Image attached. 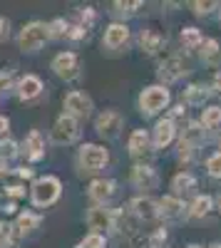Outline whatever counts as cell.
<instances>
[{
	"mask_svg": "<svg viewBox=\"0 0 221 248\" xmlns=\"http://www.w3.org/2000/svg\"><path fill=\"white\" fill-rule=\"evenodd\" d=\"M47 25L43 23H30L25 25L23 30H20V37H17V45L20 50H25V52H35L45 45V40H47Z\"/></svg>",
	"mask_w": 221,
	"mask_h": 248,
	"instance_id": "obj_1",
	"label": "cell"
},
{
	"mask_svg": "<svg viewBox=\"0 0 221 248\" xmlns=\"http://www.w3.org/2000/svg\"><path fill=\"white\" fill-rule=\"evenodd\" d=\"M167 105H169V92L162 85L147 87L142 94H139V107H142V112H147V114H157L159 109H164Z\"/></svg>",
	"mask_w": 221,
	"mask_h": 248,
	"instance_id": "obj_2",
	"label": "cell"
},
{
	"mask_svg": "<svg viewBox=\"0 0 221 248\" xmlns=\"http://www.w3.org/2000/svg\"><path fill=\"white\" fill-rule=\"evenodd\" d=\"M57 196H60V181L55 176H45V179L35 181V186H32V203L35 206H50Z\"/></svg>",
	"mask_w": 221,
	"mask_h": 248,
	"instance_id": "obj_3",
	"label": "cell"
},
{
	"mask_svg": "<svg viewBox=\"0 0 221 248\" xmlns=\"http://www.w3.org/2000/svg\"><path fill=\"white\" fill-rule=\"evenodd\" d=\"M107 149L102 147H97V144H85L82 149H79V164H82V169L85 171H97V169H102L105 164H107Z\"/></svg>",
	"mask_w": 221,
	"mask_h": 248,
	"instance_id": "obj_4",
	"label": "cell"
},
{
	"mask_svg": "<svg viewBox=\"0 0 221 248\" xmlns=\"http://www.w3.org/2000/svg\"><path fill=\"white\" fill-rule=\"evenodd\" d=\"M122 114L114 112V109H107L97 117V124H95V129L99 137H105V139H114L119 134V129H122Z\"/></svg>",
	"mask_w": 221,
	"mask_h": 248,
	"instance_id": "obj_5",
	"label": "cell"
},
{
	"mask_svg": "<svg viewBox=\"0 0 221 248\" xmlns=\"http://www.w3.org/2000/svg\"><path fill=\"white\" fill-rule=\"evenodd\" d=\"M77 119L63 114L57 122H55V127H52V141L55 144H70L77 139Z\"/></svg>",
	"mask_w": 221,
	"mask_h": 248,
	"instance_id": "obj_6",
	"label": "cell"
},
{
	"mask_svg": "<svg viewBox=\"0 0 221 248\" xmlns=\"http://www.w3.org/2000/svg\"><path fill=\"white\" fill-rule=\"evenodd\" d=\"M189 72V62L182 57V55H172L162 62V67H159V77L164 82H174L179 77H184Z\"/></svg>",
	"mask_w": 221,
	"mask_h": 248,
	"instance_id": "obj_7",
	"label": "cell"
},
{
	"mask_svg": "<svg viewBox=\"0 0 221 248\" xmlns=\"http://www.w3.org/2000/svg\"><path fill=\"white\" fill-rule=\"evenodd\" d=\"M65 109H67V117H72V119L75 117H87L92 112V102L82 92H70L65 97Z\"/></svg>",
	"mask_w": 221,
	"mask_h": 248,
	"instance_id": "obj_8",
	"label": "cell"
},
{
	"mask_svg": "<svg viewBox=\"0 0 221 248\" xmlns=\"http://www.w3.org/2000/svg\"><path fill=\"white\" fill-rule=\"evenodd\" d=\"M52 70L60 75V77H65V79H72L77 77L79 72V62L72 52H60L55 60H52Z\"/></svg>",
	"mask_w": 221,
	"mask_h": 248,
	"instance_id": "obj_9",
	"label": "cell"
},
{
	"mask_svg": "<svg viewBox=\"0 0 221 248\" xmlns=\"http://www.w3.org/2000/svg\"><path fill=\"white\" fill-rule=\"evenodd\" d=\"M87 226L92 231L114 229V216H112L110 209H105V206H95V209H90V214H87Z\"/></svg>",
	"mask_w": 221,
	"mask_h": 248,
	"instance_id": "obj_10",
	"label": "cell"
},
{
	"mask_svg": "<svg viewBox=\"0 0 221 248\" xmlns=\"http://www.w3.org/2000/svg\"><path fill=\"white\" fill-rule=\"evenodd\" d=\"M132 181H134V186L137 189H144V191H152V189H157V171L152 169V167H147V164H142V167H134V171H132Z\"/></svg>",
	"mask_w": 221,
	"mask_h": 248,
	"instance_id": "obj_11",
	"label": "cell"
},
{
	"mask_svg": "<svg viewBox=\"0 0 221 248\" xmlns=\"http://www.w3.org/2000/svg\"><path fill=\"white\" fill-rule=\"evenodd\" d=\"M129 206H132V214H134L137 218L152 221V218L159 216V206H157V201H152L149 196H139V199H134Z\"/></svg>",
	"mask_w": 221,
	"mask_h": 248,
	"instance_id": "obj_12",
	"label": "cell"
},
{
	"mask_svg": "<svg viewBox=\"0 0 221 248\" xmlns=\"http://www.w3.org/2000/svg\"><path fill=\"white\" fill-rule=\"evenodd\" d=\"M129 40V28L122 25V23H112L105 32V45L110 50H117V47H122L125 43Z\"/></svg>",
	"mask_w": 221,
	"mask_h": 248,
	"instance_id": "obj_13",
	"label": "cell"
},
{
	"mask_svg": "<svg viewBox=\"0 0 221 248\" xmlns=\"http://www.w3.org/2000/svg\"><path fill=\"white\" fill-rule=\"evenodd\" d=\"M112 194H114V181L97 179V181H92V186H90V199H95L97 203L110 201V199H112Z\"/></svg>",
	"mask_w": 221,
	"mask_h": 248,
	"instance_id": "obj_14",
	"label": "cell"
},
{
	"mask_svg": "<svg viewBox=\"0 0 221 248\" xmlns=\"http://www.w3.org/2000/svg\"><path fill=\"white\" fill-rule=\"evenodd\" d=\"M174 122L172 119H162V122H157V127H154V144L159 149L167 147V144L174 139Z\"/></svg>",
	"mask_w": 221,
	"mask_h": 248,
	"instance_id": "obj_15",
	"label": "cell"
},
{
	"mask_svg": "<svg viewBox=\"0 0 221 248\" xmlns=\"http://www.w3.org/2000/svg\"><path fill=\"white\" fill-rule=\"evenodd\" d=\"M40 90H43V82H40L35 75L23 77V79H20V87H17V92H20V97H23V99H32V97H37Z\"/></svg>",
	"mask_w": 221,
	"mask_h": 248,
	"instance_id": "obj_16",
	"label": "cell"
},
{
	"mask_svg": "<svg viewBox=\"0 0 221 248\" xmlns=\"http://www.w3.org/2000/svg\"><path fill=\"white\" fill-rule=\"evenodd\" d=\"M129 152H132V156H142L147 149H149V137H147V132H142V129H137L132 137H129Z\"/></svg>",
	"mask_w": 221,
	"mask_h": 248,
	"instance_id": "obj_17",
	"label": "cell"
},
{
	"mask_svg": "<svg viewBox=\"0 0 221 248\" xmlns=\"http://www.w3.org/2000/svg\"><path fill=\"white\" fill-rule=\"evenodd\" d=\"M162 45H164V35H162V32H157V30H144V32H142V50H144V52L154 55Z\"/></svg>",
	"mask_w": 221,
	"mask_h": 248,
	"instance_id": "obj_18",
	"label": "cell"
},
{
	"mask_svg": "<svg viewBox=\"0 0 221 248\" xmlns=\"http://www.w3.org/2000/svg\"><path fill=\"white\" fill-rule=\"evenodd\" d=\"M157 206H159V214H164V216H179L184 211V203L179 201L176 196H164Z\"/></svg>",
	"mask_w": 221,
	"mask_h": 248,
	"instance_id": "obj_19",
	"label": "cell"
},
{
	"mask_svg": "<svg viewBox=\"0 0 221 248\" xmlns=\"http://www.w3.org/2000/svg\"><path fill=\"white\" fill-rule=\"evenodd\" d=\"M172 189L176 194H191L196 189V179L191 174H176L174 181H172Z\"/></svg>",
	"mask_w": 221,
	"mask_h": 248,
	"instance_id": "obj_20",
	"label": "cell"
},
{
	"mask_svg": "<svg viewBox=\"0 0 221 248\" xmlns=\"http://www.w3.org/2000/svg\"><path fill=\"white\" fill-rule=\"evenodd\" d=\"M23 149H25V154L30 159H37L40 154H43V137H40L37 132H30L28 139H25V144H23Z\"/></svg>",
	"mask_w": 221,
	"mask_h": 248,
	"instance_id": "obj_21",
	"label": "cell"
},
{
	"mask_svg": "<svg viewBox=\"0 0 221 248\" xmlns=\"http://www.w3.org/2000/svg\"><path fill=\"white\" fill-rule=\"evenodd\" d=\"M202 141H204V129L199 127V124H189V127L184 129L182 144H187V147H199Z\"/></svg>",
	"mask_w": 221,
	"mask_h": 248,
	"instance_id": "obj_22",
	"label": "cell"
},
{
	"mask_svg": "<svg viewBox=\"0 0 221 248\" xmlns=\"http://www.w3.org/2000/svg\"><path fill=\"white\" fill-rule=\"evenodd\" d=\"M211 206H214L211 196H196L189 211H191V216H194V218H202V216H206V214L211 211Z\"/></svg>",
	"mask_w": 221,
	"mask_h": 248,
	"instance_id": "obj_23",
	"label": "cell"
},
{
	"mask_svg": "<svg viewBox=\"0 0 221 248\" xmlns=\"http://www.w3.org/2000/svg\"><path fill=\"white\" fill-rule=\"evenodd\" d=\"M37 223H40V218H37L35 214H20V216H17V226H15V231H17V233H30Z\"/></svg>",
	"mask_w": 221,
	"mask_h": 248,
	"instance_id": "obj_24",
	"label": "cell"
},
{
	"mask_svg": "<svg viewBox=\"0 0 221 248\" xmlns=\"http://www.w3.org/2000/svg\"><path fill=\"white\" fill-rule=\"evenodd\" d=\"M199 47H202L199 52H202V57H204V60H216V57L221 55V47H219V43H216L214 37L202 40V45H199Z\"/></svg>",
	"mask_w": 221,
	"mask_h": 248,
	"instance_id": "obj_25",
	"label": "cell"
},
{
	"mask_svg": "<svg viewBox=\"0 0 221 248\" xmlns=\"http://www.w3.org/2000/svg\"><path fill=\"white\" fill-rule=\"evenodd\" d=\"M182 43H184L187 47L202 45V32H199L196 28H187V30H182Z\"/></svg>",
	"mask_w": 221,
	"mask_h": 248,
	"instance_id": "obj_26",
	"label": "cell"
},
{
	"mask_svg": "<svg viewBox=\"0 0 221 248\" xmlns=\"http://www.w3.org/2000/svg\"><path fill=\"white\" fill-rule=\"evenodd\" d=\"M202 124H204V127H216V124H221V107H209V109H204Z\"/></svg>",
	"mask_w": 221,
	"mask_h": 248,
	"instance_id": "obj_27",
	"label": "cell"
},
{
	"mask_svg": "<svg viewBox=\"0 0 221 248\" xmlns=\"http://www.w3.org/2000/svg\"><path fill=\"white\" fill-rule=\"evenodd\" d=\"M206 90L204 87H199V85H191L189 90H187V102H191V105H202V102L206 99Z\"/></svg>",
	"mask_w": 221,
	"mask_h": 248,
	"instance_id": "obj_28",
	"label": "cell"
},
{
	"mask_svg": "<svg viewBox=\"0 0 221 248\" xmlns=\"http://www.w3.org/2000/svg\"><path fill=\"white\" fill-rule=\"evenodd\" d=\"M47 35H52V37H63V35H67L65 20H52V23L47 25Z\"/></svg>",
	"mask_w": 221,
	"mask_h": 248,
	"instance_id": "obj_29",
	"label": "cell"
},
{
	"mask_svg": "<svg viewBox=\"0 0 221 248\" xmlns=\"http://www.w3.org/2000/svg\"><path fill=\"white\" fill-rule=\"evenodd\" d=\"M77 248H105V238L99 236V233H90Z\"/></svg>",
	"mask_w": 221,
	"mask_h": 248,
	"instance_id": "obj_30",
	"label": "cell"
},
{
	"mask_svg": "<svg viewBox=\"0 0 221 248\" xmlns=\"http://www.w3.org/2000/svg\"><path fill=\"white\" fill-rule=\"evenodd\" d=\"M206 169H209V174H211V176H221V152H219V154H214V156H209Z\"/></svg>",
	"mask_w": 221,
	"mask_h": 248,
	"instance_id": "obj_31",
	"label": "cell"
},
{
	"mask_svg": "<svg viewBox=\"0 0 221 248\" xmlns=\"http://www.w3.org/2000/svg\"><path fill=\"white\" fill-rule=\"evenodd\" d=\"M17 154V144L15 141H3V144H0V156H3V159H13Z\"/></svg>",
	"mask_w": 221,
	"mask_h": 248,
	"instance_id": "obj_32",
	"label": "cell"
},
{
	"mask_svg": "<svg viewBox=\"0 0 221 248\" xmlns=\"http://www.w3.org/2000/svg\"><path fill=\"white\" fill-rule=\"evenodd\" d=\"M191 8L196 10V15H206V13H211L216 8V3H194Z\"/></svg>",
	"mask_w": 221,
	"mask_h": 248,
	"instance_id": "obj_33",
	"label": "cell"
},
{
	"mask_svg": "<svg viewBox=\"0 0 221 248\" xmlns=\"http://www.w3.org/2000/svg\"><path fill=\"white\" fill-rule=\"evenodd\" d=\"M8 30H10V23H8L5 17H0V43L8 40Z\"/></svg>",
	"mask_w": 221,
	"mask_h": 248,
	"instance_id": "obj_34",
	"label": "cell"
},
{
	"mask_svg": "<svg viewBox=\"0 0 221 248\" xmlns=\"http://www.w3.org/2000/svg\"><path fill=\"white\" fill-rule=\"evenodd\" d=\"M67 35H70L72 40H79V37H82V35H85V28H82V25H75V28H72V30H70Z\"/></svg>",
	"mask_w": 221,
	"mask_h": 248,
	"instance_id": "obj_35",
	"label": "cell"
},
{
	"mask_svg": "<svg viewBox=\"0 0 221 248\" xmlns=\"http://www.w3.org/2000/svg\"><path fill=\"white\" fill-rule=\"evenodd\" d=\"M8 85H10V75L8 72H0V92L8 90Z\"/></svg>",
	"mask_w": 221,
	"mask_h": 248,
	"instance_id": "obj_36",
	"label": "cell"
},
{
	"mask_svg": "<svg viewBox=\"0 0 221 248\" xmlns=\"http://www.w3.org/2000/svg\"><path fill=\"white\" fill-rule=\"evenodd\" d=\"M8 127H10L8 117H0V134H5V132H8Z\"/></svg>",
	"mask_w": 221,
	"mask_h": 248,
	"instance_id": "obj_37",
	"label": "cell"
},
{
	"mask_svg": "<svg viewBox=\"0 0 221 248\" xmlns=\"http://www.w3.org/2000/svg\"><path fill=\"white\" fill-rule=\"evenodd\" d=\"M214 85H216V90H219V92H221V72H219V75H216V79H214Z\"/></svg>",
	"mask_w": 221,
	"mask_h": 248,
	"instance_id": "obj_38",
	"label": "cell"
},
{
	"mask_svg": "<svg viewBox=\"0 0 221 248\" xmlns=\"http://www.w3.org/2000/svg\"><path fill=\"white\" fill-rule=\"evenodd\" d=\"M209 248H221V243H214V246H209Z\"/></svg>",
	"mask_w": 221,
	"mask_h": 248,
	"instance_id": "obj_39",
	"label": "cell"
},
{
	"mask_svg": "<svg viewBox=\"0 0 221 248\" xmlns=\"http://www.w3.org/2000/svg\"><path fill=\"white\" fill-rule=\"evenodd\" d=\"M189 248H202V246H189Z\"/></svg>",
	"mask_w": 221,
	"mask_h": 248,
	"instance_id": "obj_40",
	"label": "cell"
},
{
	"mask_svg": "<svg viewBox=\"0 0 221 248\" xmlns=\"http://www.w3.org/2000/svg\"><path fill=\"white\" fill-rule=\"evenodd\" d=\"M219 206H221V196H219Z\"/></svg>",
	"mask_w": 221,
	"mask_h": 248,
	"instance_id": "obj_41",
	"label": "cell"
}]
</instances>
